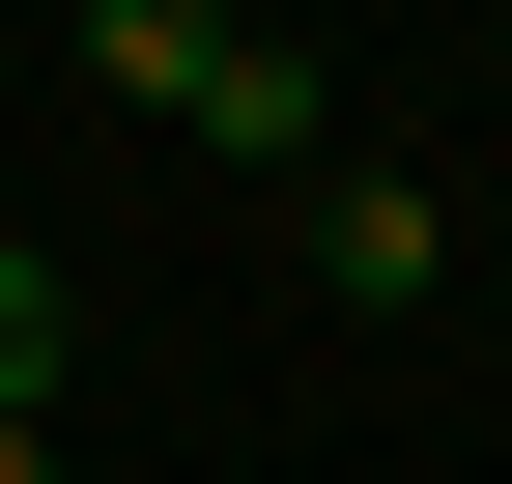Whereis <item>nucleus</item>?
Returning a JSON list of instances; mask_svg holds the SVG:
<instances>
[{"instance_id":"f03ea898","label":"nucleus","mask_w":512,"mask_h":484,"mask_svg":"<svg viewBox=\"0 0 512 484\" xmlns=\"http://www.w3.org/2000/svg\"><path fill=\"white\" fill-rule=\"evenodd\" d=\"M427 257H456V200H427V171H313V285H342V314H399Z\"/></svg>"},{"instance_id":"f257e3e1","label":"nucleus","mask_w":512,"mask_h":484,"mask_svg":"<svg viewBox=\"0 0 512 484\" xmlns=\"http://www.w3.org/2000/svg\"><path fill=\"white\" fill-rule=\"evenodd\" d=\"M86 86H114V114H171V143H228V171H313V57H285V29H200V0H86Z\"/></svg>"},{"instance_id":"20e7f679","label":"nucleus","mask_w":512,"mask_h":484,"mask_svg":"<svg viewBox=\"0 0 512 484\" xmlns=\"http://www.w3.org/2000/svg\"><path fill=\"white\" fill-rule=\"evenodd\" d=\"M0 484H57V428H0Z\"/></svg>"},{"instance_id":"7ed1b4c3","label":"nucleus","mask_w":512,"mask_h":484,"mask_svg":"<svg viewBox=\"0 0 512 484\" xmlns=\"http://www.w3.org/2000/svg\"><path fill=\"white\" fill-rule=\"evenodd\" d=\"M57 342H86V314H57V257L0 228V428H57Z\"/></svg>"}]
</instances>
